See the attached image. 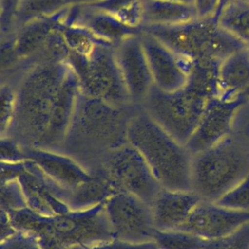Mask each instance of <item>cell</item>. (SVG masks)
<instances>
[{"label": "cell", "instance_id": "obj_1", "mask_svg": "<svg viewBox=\"0 0 249 249\" xmlns=\"http://www.w3.org/2000/svg\"><path fill=\"white\" fill-rule=\"evenodd\" d=\"M137 106H117L80 90L60 152L89 171L107 153L128 143L129 121Z\"/></svg>", "mask_w": 249, "mask_h": 249}, {"label": "cell", "instance_id": "obj_28", "mask_svg": "<svg viewBox=\"0 0 249 249\" xmlns=\"http://www.w3.org/2000/svg\"><path fill=\"white\" fill-rule=\"evenodd\" d=\"M244 96L249 101V86L246 89L245 91H244Z\"/></svg>", "mask_w": 249, "mask_h": 249}, {"label": "cell", "instance_id": "obj_24", "mask_svg": "<svg viewBox=\"0 0 249 249\" xmlns=\"http://www.w3.org/2000/svg\"><path fill=\"white\" fill-rule=\"evenodd\" d=\"M219 0H194L193 6L197 18H214L219 7Z\"/></svg>", "mask_w": 249, "mask_h": 249}, {"label": "cell", "instance_id": "obj_3", "mask_svg": "<svg viewBox=\"0 0 249 249\" xmlns=\"http://www.w3.org/2000/svg\"><path fill=\"white\" fill-rule=\"evenodd\" d=\"M127 141L143 155L162 188L193 191L194 155L141 105L136 107L129 121Z\"/></svg>", "mask_w": 249, "mask_h": 249}, {"label": "cell", "instance_id": "obj_17", "mask_svg": "<svg viewBox=\"0 0 249 249\" xmlns=\"http://www.w3.org/2000/svg\"><path fill=\"white\" fill-rule=\"evenodd\" d=\"M197 18L193 4L168 0H144L143 25H172ZM141 28V27H140Z\"/></svg>", "mask_w": 249, "mask_h": 249}, {"label": "cell", "instance_id": "obj_26", "mask_svg": "<svg viewBox=\"0 0 249 249\" xmlns=\"http://www.w3.org/2000/svg\"><path fill=\"white\" fill-rule=\"evenodd\" d=\"M235 0H219V7H218L217 12H216V16H215L214 19L217 21L219 16L221 13L223 12V10L226 8L228 6H229L231 3L233 2Z\"/></svg>", "mask_w": 249, "mask_h": 249}, {"label": "cell", "instance_id": "obj_23", "mask_svg": "<svg viewBox=\"0 0 249 249\" xmlns=\"http://www.w3.org/2000/svg\"><path fill=\"white\" fill-rule=\"evenodd\" d=\"M1 136L7 133L16 109V93L14 85L1 82Z\"/></svg>", "mask_w": 249, "mask_h": 249}, {"label": "cell", "instance_id": "obj_12", "mask_svg": "<svg viewBox=\"0 0 249 249\" xmlns=\"http://www.w3.org/2000/svg\"><path fill=\"white\" fill-rule=\"evenodd\" d=\"M247 98L241 95L232 100L217 97L208 104L195 130L186 143L193 155L200 153L222 140L233 127L234 119Z\"/></svg>", "mask_w": 249, "mask_h": 249}, {"label": "cell", "instance_id": "obj_18", "mask_svg": "<svg viewBox=\"0 0 249 249\" xmlns=\"http://www.w3.org/2000/svg\"><path fill=\"white\" fill-rule=\"evenodd\" d=\"M218 23L249 47V3L235 0L223 10Z\"/></svg>", "mask_w": 249, "mask_h": 249}, {"label": "cell", "instance_id": "obj_13", "mask_svg": "<svg viewBox=\"0 0 249 249\" xmlns=\"http://www.w3.org/2000/svg\"><path fill=\"white\" fill-rule=\"evenodd\" d=\"M153 84L164 91L181 89L187 83L192 61L182 58L150 35L140 32Z\"/></svg>", "mask_w": 249, "mask_h": 249}, {"label": "cell", "instance_id": "obj_15", "mask_svg": "<svg viewBox=\"0 0 249 249\" xmlns=\"http://www.w3.org/2000/svg\"><path fill=\"white\" fill-rule=\"evenodd\" d=\"M202 200L194 191L163 189L151 206L156 231L179 229Z\"/></svg>", "mask_w": 249, "mask_h": 249}, {"label": "cell", "instance_id": "obj_7", "mask_svg": "<svg viewBox=\"0 0 249 249\" xmlns=\"http://www.w3.org/2000/svg\"><path fill=\"white\" fill-rule=\"evenodd\" d=\"M210 101L187 83L172 92L153 85L141 106L171 136L186 144Z\"/></svg>", "mask_w": 249, "mask_h": 249}, {"label": "cell", "instance_id": "obj_5", "mask_svg": "<svg viewBox=\"0 0 249 249\" xmlns=\"http://www.w3.org/2000/svg\"><path fill=\"white\" fill-rule=\"evenodd\" d=\"M140 32L150 35L178 56L222 61L247 45L224 29L214 18H196L172 25H144Z\"/></svg>", "mask_w": 249, "mask_h": 249}, {"label": "cell", "instance_id": "obj_11", "mask_svg": "<svg viewBox=\"0 0 249 249\" xmlns=\"http://www.w3.org/2000/svg\"><path fill=\"white\" fill-rule=\"evenodd\" d=\"M115 50L130 101L133 105H142L154 84L140 33L126 38Z\"/></svg>", "mask_w": 249, "mask_h": 249}, {"label": "cell", "instance_id": "obj_9", "mask_svg": "<svg viewBox=\"0 0 249 249\" xmlns=\"http://www.w3.org/2000/svg\"><path fill=\"white\" fill-rule=\"evenodd\" d=\"M249 222V211L230 209L216 202L202 200L177 231L213 241L232 233Z\"/></svg>", "mask_w": 249, "mask_h": 249}, {"label": "cell", "instance_id": "obj_30", "mask_svg": "<svg viewBox=\"0 0 249 249\" xmlns=\"http://www.w3.org/2000/svg\"><path fill=\"white\" fill-rule=\"evenodd\" d=\"M248 50H249V47H248Z\"/></svg>", "mask_w": 249, "mask_h": 249}, {"label": "cell", "instance_id": "obj_27", "mask_svg": "<svg viewBox=\"0 0 249 249\" xmlns=\"http://www.w3.org/2000/svg\"><path fill=\"white\" fill-rule=\"evenodd\" d=\"M168 1H175V2L184 3V4H193L194 0H168Z\"/></svg>", "mask_w": 249, "mask_h": 249}, {"label": "cell", "instance_id": "obj_29", "mask_svg": "<svg viewBox=\"0 0 249 249\" xmlns=\"http://www.w3.org/2000/svg\"><path fill=\"white\" fill-rule=\"evenodd\" d=\"M244 1H247V2L249 3V0H244Z\"/></svg>", "mask_w": 249, "mask_h": 249}, {"label": "cell", "instance_id": "obj_25", "mask_svg": "<svg viewBox=\"0 0 249 249\" xmlns=\"http://www.w3.org/2000/svg\"><path fill=\"white\" fill-rule=\"evenodd\" d=\"M233 127L242 131L249 139V101L241 105L234 119Z\"/></svg>", "mask_w": 249, "mask_h": 249}, {"label": "cell", "instance_id": "obj_2", "mask_svg": "<svg viewBox=\"0 0 249 249\" xmlns=\"http://www.w3.org/2000/svg\"><path fill=\"white\" fill-rule=\"evenodd\" d=\"M70 67L67 61L45 62L25 71L15 83L14 115L7 133L23 147H40Z\"/></svg>", "mask_w": 249, "mask_h": 249}, {"label": "cell", "instance_id": "obj_20", "mask_svg": "<svg viewBox=\"0 0 249 249\" xmlns=\"http://www.w3.org/2000/svg\"><path fill=\"white\" fill-rule=\"evenodd\" d=\"M154 238L163 249H202L207 241L183 231H156Z\"/></svg>", "mask_w": 249, "mask_h": 249}, {"label": "cell", "instance_id": "obj_21", "mask_svg": "<svg viewBox=\"0 0 249 249\" xmlns=\"http://www.w3.org/2000/svg\"><path fill=\"white\" fill-rule=\"evenodd\" d=\"M202 249H249V222L227 236L206 241Z\"/></svg>", "mask_w": 249, "mask_h": 249}, {"label": "cell", "instance_id": "obj_10", "mask_svg": "<svg viewBox=\"0 0 249 249\" xmlns=\"http://www.w3.org/2000/svg\"><path fill=\"white\" fill-rule=\"evenodd\" d=\"M108 211L116 232L124 238H154L156 232L150 205L136 196L118 191L110 196Z\"/></svg>", "mask_w": 249, "mask_h": 249}, {"label": "cell", "instance_id": "obj_19", "mask_svg": "<svg viewBox=\"0 0 249 249\" xmlns=\"http://www.w3.org/2000/svg\"><path fill=\"white\" fill-rule=\"evenodd\" d=\"M102 0H20V11L25 18L35 19L66 9L90 5Z\"/></svg>", "mask_w": 249, "mask_h": 249}, {"label": "cell", "instance_id": "obj_6", "mask_svg": "<svg viewBox=\"0 0 249 249\" xmlns=\"http://www.w3.org/2000/svg\"><path fill=\"white\" fill-rule=\"evenodd\" d=\"M115 47L108 42H99L87 55L70 53L66 61L83 93L117 106H131L134 105L118 67Z\"/></svg>", "mask_w": 249, "mask_h": 249}, {"label": "cell", "instance_id": "obj_16", "mask_svg": "<svg viewBox=\"0 0 249 249\" xmlns=\"http://www.w3.org/2000/svg\"><path fill=\"white\" fill-rule=\"evenodd\" d=\"M249 86L248 48L236 51L222 61L219 72V98L232 100L244 94Z\"/></svg>", "mask_w": 249, "mask_h": 249}, {"label": "cell", "instance_id": "obj_4", "mask_svg": "<svg viewBox=\"0 0 249 249\" xmlns=\"http://www.w3.org/2000/svg\"><path fill=\"white\" fill-rule=\"evenodd\" d=\"M249 174V139L232 131L209 149L194 155L192 187L203 200L216 202Z\"/></svg>", "mask_w": 249, "mask_h": 249}, {"label": "cell", "instance_id": "obj_22", "mask_svg": "<svg viewBox=\"0 0 249 249\" xmlns=\"http://www.w3.org/2000/svg\"><path fill=\"white\" fill-rule=\"evenodd\" d=\"M216 203L230 209L249 211V174Z\"/></svg>", "mask_w": 249, "mask_h": 249}, {"label": "cell", "instance_id": "obj_8", "mask_svg": "<svg viewBox=\"0 0 249 249\" xmlns=\"http://www.w3.org/2000/svg\"><path fill=\"white\" fill-rule=\"evenodd\" d=\"M92 170L102 172L116 191L130 193L152 206L163 188L143 155L130 143L102 157Z\"/></svg>", "mask_w": 249, "mask_h": 249}, {"label": "cell", "instance_id": "obj_14", "mask_svg": "<svg viewBox=\"0 0 249 249\" xmlns=\"http://www.w3.org/2000/svg\"><path fill=\"white\" fill-rule=\"evenodd\" d=\"M26 160L32 161L58 187L72 192L91 177L89 171L71 157L58 151L25 148Z\"/></svg>", "mask_w": 249, "mask_h": 249}]
</instances>
